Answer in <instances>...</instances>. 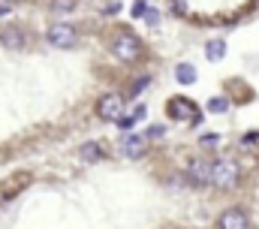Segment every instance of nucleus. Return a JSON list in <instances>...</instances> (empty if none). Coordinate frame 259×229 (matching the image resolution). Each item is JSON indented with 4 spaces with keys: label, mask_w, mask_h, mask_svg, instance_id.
Returning <instances> with one entry per match:
<instances>
[{
    "label": "nucleus",
    "mask_w": 259,
    "mask_h": 229,
    "mask_svg": "<svg viewBox=\"0 0 259 229\" xmlns=\"http://www.w3.org/2000/svg\"><path fill=\"white\" fill-rule=\"evenodd\" d=\"M196 75H199V72H196L193 63H178V66H175V79H178L181 85H193Z\"/></svg>",
    "instance_id": "nucleus-11"
},
{
    "label": "nucleus",
    "mask_w": 259,
    "mask_h": 229,
    "mask_svg": "<svg viewBox=\"0 0 259 229\" xmlns=\"http://www.w3.org/2000/svg\"><path fill=\"white\" fill-rule=\"evenodd\" d=\"M229 106H232V103H229L226 97H211V100H208V112H214V114L229 112Z\"/></svg>",
    "instance_id": "nucleus-13"
},
{
    "label": "nucleus",
    "mask_w": 259,
    "mask_h": 229,
    "mask_svg": "<svg viewBox=\"0 0 259 229\" xmlns=\"http://www.w3.org/2000/svg\"><path fill=\"white\" fill-rule=\"evenodd\" d=\"M97 114H100L103 121H118V118L124 114V100H121L118 94H106V97H100V103H97Z\"/></svg>",
    "instance_id": "nucleus-6"
},
{
    "label": "nucleus",
    "mask_w": 259,
    "mask_h": 229,
    "mask_svg": "<svg viewBox=\"0 0 259 229\" xmlns=\"http://www.w3.org/2000/svg\"><path fill=\"white\" fill-rule=\"evenodd\" d=\"M244 145H259V130H253V133H244V139H241Z\"/></svg>",
    "instance_id": "nucleus-16"
},
{
    "label": "nucleus",
    "mask_w": 259,
    "mask_h": 229,
    "mask_svg": "<svg viewBox=\"0 0 259 229\" xmlns=\"http://www.w3.org/2000/svg\"><path fill=\"white\" fill-rule=\"evenodd\" d=\"M166 112H169L172 121H193L196 114H199V109H196L187 97H172L169 106H166Z\"/></svg>",
    "instance_id": "nucleus-7"
},
{
    "label": "nucleus",
    "mask_w": 259,
    "mask_h": 229,
    "mask_svg": "<svg viewBox=\"0 0 259 229\" xmlns=\"http://www.w3.org/2000/svg\"><path fill=\"white\" fill-rule=\"evenodd\" d=\"M46 40H49V46H55V49H69V46H75L78 33H75L72 24H52L49 33H46Z\"/></svg>",
    "instance_id": "nucleus-5"
},
{
    "label": "nucleus",
    "mask_w": 259,
    "mask_h": 229,
    "mask_svg": "<svg viewBox=\"0 0 259 229\" xmlns=\"http://www.w3.org/2000/svg\"><path fill=\"white\" fill-rule=\"evenodd\" d=\"M217 229H253V220H250V214L244 208L232 205L217 217Z\"/></svg>",
    "instance_id": "nucleus-4"
},
{
    "label": "nucleus",
    "mask_w": 259,
    "mask_h": 229,
    "mask_svg": "<svg viewBox=\"0 0 259 229\" xmlns=\"http://www.w3.org/2000/svg\"><path fill=\"white\" fill-rule=\"evenodd\" d=\"M0 43H3L6 49H21V46L27 43V33H24L21 27L9 24V27H3V30H0Z\"/></svg>",
    "instance_id": "nucleus-9"
},
{
    "label": "nucleus",
    "mask_w": 259,
    "mask_h": 229,
    "mask_svg": "<svg viewBox=\"0 0 259 229\" xmlns=\"http://www.w3.org/2000/svg\"><path fill=\"white\" fill-rule=\"evenodd\" d=\"M145 12H148V6H145L142 0H136V3H133V15H136V18H142Z\"/></svg>",
    "instance_id": "nucleus-17"
},
{
    "label": "nucleus",
    "mask_w": 259,
    "mask_h": 229,
    "mask_svg": "<svg viewBox=\"0 0 259 229\" xmlns=\"http://www.w3.org/2000/svg\"><path fill=\"white\" fill-rule=\"evenodd\" d=\"M205 57H208V60H223V57H226V43H223V40L205 43Z\"/></svg>",
    "instance_id": "nucleus-12"
},
{
    "label": "nucleus",
    "mask_w": 259,
    "mask_h": 229,
    "mask_svg": "<svg viewBox=\"0 0 259 229\" xmlns=\"http://www.w3.org/2000/svg\"><path fill=\"white\" fill-rule=\"evenodd\" d=\"M184 178H187V184H193V187H208V184H211V160H205V157L187 160Z\"/></svg>",
    "instance_id": "nucleus-3"
},
{
    "label": "nucleus",
    "mask_w": 259,
    "mask_h": 229,
    "mask_svg": "<svg viewBox=\"0 0 259 229\" xmlns=\"http://www.w3.org/2000/svg\"><path fill=\"white\" fill-rule=\"evenodd\" d=\"M199 145H202L205 151L217 148V145H220V133H202V136H199Z\"/></svg>",
    "instance_id": "nucleus-14"
},
{
    "label": "nucleus",
    "mask_w": 259,
    "mask_h": 229,
    "mask_svg": "<svg viewBox=\"0 0 259 229\" xmlns=\"http://www.w3.org/2000/svg\"><path fill=\"white\" fill-rule=\"evenodd\" d=\"M78 157H81V163H100L106 157V148L100 142H88V145L78 148Z\"/></svg>",
    "instance_id": "nucleus-10"
},
{
    "label": "nucleus",
    "mask_w": 259,
    "mask_h": 229,
    "mask_svg": "<svg viewBox=\"0 0 259 229\" xmlns=\"http://www.w3.org/2000/svg\"><path fill=\"white\" fill-rule=\"evenodd\" d=\"M121 151H124V157H130V160H139V157L148 151V136H139V133H130V136H124Z\"/></svg>",
    "instance_id": "nucleus-8"
},
{
    "label": "nucleus",
    "mask_w": 259,
    "mask_h": 229,
    "mask_svg": "<svg viewBox=\"0 0 259 229\" xmlns=\"http://www.w3.org/2000/svg\"><path fill=\"white\" fill-rule=\"evenodd\" d=\"M211 184L217 187V190H235L238 184H241V166L235 163V160H229V157H223V160H211Z\"/></svg>",
    "instance_id": "nucleus-1"
},
{
    "label": "nucleus",
    "mask_w": 259,
    "mask_h": 229,
    "mask_svg": "<svg viewBox=\"0 0 259 229\" xmlns=\"http://www.w3.org/2000/svg\"><path fill=\"white\" fill-rule=\"evenodd\" d=\"M75 3L78 0H49V9L52 12H69V9H75Z\"/></svg>",
    "instance_id": "nucleus-15"
},
{
    "label": "nucleus",
    "mask_w": 259,
    "mask_h": 229,
    "mask_svg": "<svg viewBox=\"0 0 259 229\" xmlns=\"http://www.w3.org/2000/svg\"><path fill=\"white\" fill-rule=\"evenodd\" d=\"M145 18H148V24H157V21H160V15H157V9H148V12H145Z\"/></svg>",
    "instance_id": "nucleus-18"
},
{
    "label": "nucleus",
    "mask_w": 259,
    "mask_h": 229,
    "mask_svg": "<svg viewBox=\"0 0 259 229\" xmlns=\"http://www.w3.org/2000/svg\"><path fill=\"white\" fill-rule=\"evenodd\" d=\"M112 52L118 55V60H124V63H133V60H139L142 57V43H139V36H133L130 30H118L115 33V40H112Z\"/></svg>",
    "instance_id": "nucleus-2"
}]
</instances>
